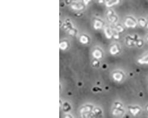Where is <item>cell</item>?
<instances>
[{"mask_svg":"<svg viewBox=\"0 0 148 118\" xmlns=\"http://www.w3.org/2000/svg\"><path fill=\"white\" fill-rule=\"evenodd\" d=\"M126 25L127 27H134L136 26V23L133 21L132 20H130V19H127L126 21Z\"/></svg>","mask_w":148,"mask_h":118,"instance_id":"1","label":"cell"},{"mask_svg":"<svg viewBox=\"0 0 148 118\" xmlns=\"http://www.w3.org/2000/svg\"><path fill=\"white\" fill-rule=\"evenodd\" d=\"M140 63L144 64V63H148V54L146 56H145L144 57L142 58L139 62Z\"/></svg>","mask_w":148,"mask_h":118,"instance_id":"2","label":"cell"},{"mask_svg":"<svg viewBox=\"0 0 148 118\" xmlns=\"http://www.w3.org/2000/svg\"><path fill=\"white\" fill-rule=\"evenodd\" d=\"M139 23H140V24L141 25L142 27H144L145 25V22L143 21V20H140V21H139Z\"/></svg>","mask_w":148,"mask_h":118,"instance_id":"3","label":"cell"},{"mask_svg":"<svg viewBox=\"0 0 148 118\" xmlns=\"http://www.w3.org/2000/svg\"><path fill=\"white\" fill-rule=\"evenodd\" d=\"M147 28H148V25H147Z\"/></svg>","mask_w":148,"mask_h":118,"instance_id":"4","label":"cell"}]
</instances>
